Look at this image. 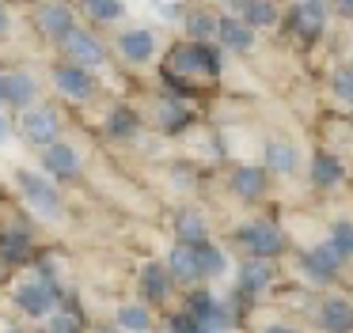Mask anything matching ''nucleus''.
Wrapping results in <instances>:
<instances>
[{
    "label": "nucleus",
    "instance_id": "f257e3e1",
    "mask_svg": "<svg viewBox=\"0 0 353 333\" xmlns=\"http://www.w3.org/2000/svg\"><path fill=\"white\" fill-rule=\"evenodd\" d=\"M16 186H19V193L27 197V204H31L42 219H57V216H61V197H57L54 182H50L46 174L16 171Z\"/></svg>",
    "mask_w": 353,
    "mask_h": 333
},
{
    "label": "nucleus",
    "instance_id": "f03ea898",
    "mask_svg": "<svg viewBox=\"0 0 353 333\" xmlns=\"http://www.w3.org/2000/svg\"><path fill=\"white\" fill-rule=\"evenodd\" d=\"M12 299H16V307L23 310L27 318H46V314H54V307H57V299H61V292H57L54 280L34 277V280H23V284H16Z\"/></svg>",
    "mask_w": 353,
    "mask_h": 333
},
{
    "label": "nucleus",
    "instance_id": "7ed1b4c3",
    "mask_svg": "<svg viewBox=\"0 0 353 333\" xmlns=\"http://www.w3.org/2000/svg\"><path fill=\"white\" fill-rule=\"evenodd\" d=\"M19 133H23V140L34 144V148H50V144H57V136H61V118H57V110H50V106H27L23 118H19Z\"/></svg>",
    "mask_w": 353,
    "mask_h": 333
},
{
    "label": "nucleus",
    "instance_id": "20e7f679",
    "mask_svg": "<svg viewBox=\"0 0 353 333\" xmlns=\"http://www.w3.org/2000/svg\"><path fill=\"white\" fill-rule=\"evenodd\" d=\"M216 68H221V61H216V53L205 42L179 45L171 53V72L175 76H216Z\"/></svg>",
    "mask_w": 353,
    "mask_h": 333
},
{
    "label": "nucleus",
    "instance_id": "39448f33",
    "mask_svg": "<svg viewBox=\"0 0 353 333\" xmlns=\"http://www.w3.org/2000/svg\"><path fill=\"white\" fill-rule=\"evenodd\" d=\"M61 45H65V53H69V65H80V68L103 65V42L92 34V30L72 27L69 34L61 38Z\"/></svg>",
    "mask_w": 353,
    "mask_h": 333
},
{
    "label": "nucleus",
    "instance_id": "423d86ee",
    "mask_svg": "<svg viewBox=\"0 0 353 333\" xmlns=\"http://www.w3.org/2000/svg\"><path fill=\"white\" fill-rule=\"evenodd\" d=\"M42 171H46L50 178H57V182H72V178L80 174V155H77V148H69L65 140L42 148Z\"/></svg>",
    "mask_w": 353,
    "mask_h": 333
},
{
    "label": "nucleus",
    "instance_id": "0eeeda50",
    "mask_svg": "<svg viewBox=\"0 0 353 333\" xmlns=\"http://www.w3.org/2000/svg\"><path fill=\"white\" fill-rule=\"evenodd\" d=\"M54 87L61 91L65 98H77L80 103V98L95 95V76L80 65H61V68H54Z\"/></svg>",
    "mask_w": 353,
    "mask_h": 333
},
{
    "label": "nucleus",
    "instance_id": "6e6552de",
    "mask_svg": "<svg viewBox=\"0 0 353 333\" xmlns=\"http://www.w3.org/2000/svg\"><path fill=\"white\" fill-rule=\"evenodd\" d=\"M239 239L247 242V250H251L254 257H274L285 250V235L277 231L274 224H247L243 231H239Z\"/></svg>",
    "mask_w": 353,
    "mask_h": 333
},
{
    "label": "nucleus",
    "instance_id": "1a4fd4ad",
    "mask_svg": "<svg viewBox=\"0 0 353 333\" xmlns=\"http://www.w3.org/2000/svg\"><path fill=\"white\" fill-rule=\"evenodd\" d=\"M186 314L198 318V322L205 325V330H213V333H216V330H228V325H232V314L205 292V288H198V292L190 295V310H186Z\"/></svg>",
    "mask_w": 353,
    "mask_h": 333
},
{
    "label": "nucleus",
    "instance_id": "9d476101",
    "mask_svg": "<svg viewBox=\"0 0 353 333\" xmlns=\"http://www.w3.org/2000/svg\"><path fill=\"white\" fill-rule=\"evenodd\" d=\"M39 98V83H34L31 72H4V91H0V103L16 106V110H27Z\"/></svg>",
    "mask_w": 353,
    "mask_h": 333
},
{
    "label": "nucleus",
    "instance_id": "9b49d317",
    "mask_svg": "<svg viewBox=\"0 0 353 333\" xmlns=\"http://www.w3.org/2000/svg\"><path fill=\"white\" fill-rule=\"evenodd\" d=\"M34 19H39L42 34L57 38V42L77 27V23H72V8L65 4V0H46V4H39V15H34Z\"/></svg>",
    "mask_w": 353,
    "mask_h": 333
},
{
    "label": "nucleus",
    "instance_id": "f8f14e48",
    "mask_svg": "<svg viewBox=\"0 0 353 333\" xmlns=\"http://www.w3.org/2000/svg\"><path fill=\"white\" fill-rule=\"evenodd\" d=\"M289 30H296L304 42H315L323 34V4L319 0H300L289 12Z\"/></svg>",
    "mask_w": 353,
    "mask_h": 333
},
{
    "label": "nucleus",
    "instance_id": "ddd939ff",
    "mask_svg": "<svg viewBox=\"0 0 353 333\" xmlns=\"http://www.w3.org/2000/svg\"><path fill=\"white\" fill-rule=\"evenodd\" d=\"M31 254H34V239L23 227L0 231V257H4V265H23V261H31Z\"/></svg>",
    "mask_w": 353,
    "mask_h": 333
},
{
    "label": "nucleus",
    "instance_id": "4468645a",
    "mask_svg": "<svg viewBox=\"0 0 353 333\" xmlns=\"http://www.w3.org/2000/svg\"><path fill=\"white\" fill-rule=\"evenodd\" d=\"M342 261H345V257L338 254L330 242H323L319 250H312V254L304 257V272H307L312 280H330L338 269H342Z\"/></svg>",
    "mask_w": 353,
    "mask_h": 333
},
{
    "label": "nucleus",
    "instance_id": "2eb2a0df",
    "mask_svg": "<svg viewBox=\"0 0 353 333\" xmlns=\"http://www.w3.org/2000/svg\"><path fill=\"white\" fill-rule=\"evenodd\" d=\"M216 38H221V45H228V50H251L254 45V30L247 27L243 19H236V15H224V19H216Z\"/></svg>",
    "mask_w": 353,
    "mask_h": 333
},
{
    "label": "nucleus",
    "instance_id": "dca6fc26",
    "mask_svg": "<svg viewBox=\"0 0 353 333\" xmlns=\"http://www.w3.org/2000/svg\"><path fill=\"white\" fill-rule=\"evenodd\" d=\"M141 292H145L148 303H163L171 295V272L160 261H148L141 269Z\"/></svg>",
    "mask_w": 353,
    "mask_h": 333
},
{
    "label": "nucleus",
    "instance_id": "f3484780",
    "mask_svg": "<svg viewBox=\"0 0 353 333\" xmlns=\"http://www.w3.org/2000/svg\"><path fill=\"white\" fill-rule=\"evenodd\" d=\"M118 45H122V57L133 61V65H145L156 53V38L148 34V30H125V34L118 38Z\"/></svg>",
    "mask_w": 353,
    "mask_h": 333
},
{
    "label": "nucleus",
    "instance_id": "a211bd4d",
    "mask_svg": "<svg viewBox=\"0 0 353 333\" xmlns=\"http://www.w3.org/2000/svg\"><path fill=\"white\" fill-rule=\"evenodd\" d=\"M232 193L243 197V201H259V197L266 193V174H262L259 166H239V171L232 174Z\"/></svg>",
    "mask_w": 353,
    "mask_h": 333
},
{
    "label": "nucleus",
    "instance_id": "6ab92c4d",
    "mask_svg": "<svg viewBox=\"0 0 353 333\" xmlns=\"http://www.w3.org/2000/svg\"><path fill=\"white\" fill-rule=\"evenodd\" d=\"M323 325H327L330 333H353V303H345V299H327L323 303Z\"/></svg>",
    "mask_w": 353,
    "mask_h": 333
},
{
    "label": "nucleus",
    "instance_id": "aec40b11",
    "mask_svg": "<svg viewBox=\"0 0 353 333\" xmlns=\"http://www.w3.org/2000/svg\"><path fill=\"white\" fill-rule=\"evenodd\" d=\"M270 280H274V269H270L266 257H251V261L243 265V272H239V288H243L247 295H259Z\"/></svg>",
    "mask_w": 353,
    "mask_h": 333
},
{
    "label": "nucleus",
    "instance_id": "412c9836",
    "mask_svg": "<svg viewBox=\"0 0 353 333\" xmlns=\"http://www.w3.org/2000/svg\"><path fill=\"white\" fill-rule=\"evenodd\" d=\"M239 8H243V23L247 27H274L277 23V4L274 0H239Z\"/></svg>",
    "mask_w": 353,
    "mask_h": 333
},
{
    "label": "nucleus",
    "instance_id": "4be33fe9",
    "mask_svg": "<svg viewBox=\"0 0 353 333\" xmlns=\"http://www.w3.org/2000/svg\"><path fill=\"white\" fill-rule=\"evenodd\" d=\"M296 163H300V155H296V148H292V144H281V140L266 144V166H270V171L292 174V171H296Z\"/></svg>",
    "mask_w": 353,
    "mask_h": 333
},
{
    "label": "nucleus",
    "instance_id": "5701e85b",
    "mask_svg": "<svg viewBox=\"0 0 353 333\" xmlns=\"http://www.w3.org/2000/svg\"><path fill=\"white\" fill-rule=\"evenodd\" d=\"M103 129H107L110 140H130V136L137 133V114H133L130 106H118V110H110V118Z\"/></svg>",
    "mask_w": 353,
    "mask_h": 333
},
{
    "label": "nucleus",
    "instance_id": "b1692460",
    "mask_svg": "<svg viewBox=\"0 0 353 333\" xmlns=\"http://www.w3.org/2000/svg\"><path fill=\"white\" fill-rule=\"evenodd\" d=\"M168 272H175L179 280H201V272H198V257H194V246H183L179 242L175 250H171V269Z\"/></svg>",
    "mask_w": 353,
    "mask_h": 333
},
{
    "label": "nucleus",
    "instance_id": "393cba45",
    "mask_svg": "<svg viewBox=\"0 0 353 333\" xmlns=\"http://www.w3.org/2000/svg\"><path fill=\"white\" fill-rule=\"evenodd\" d=\"M312 182L315 186H334V182H342V163L334 155H315L312 159Z\"/></svg>",
    "mask_w": 353,
    "mask_h": 333
},
{
    "label": "nucleus",
    "instance_id": "a878e982",
    "mask_svg": "<svg viewBox=\"0 0 353 333\" xmlns=\"http://www.w3.org/2000/svg\"><path fill=\"white\" fill-rule=\"evenodd\" d=\"M194 257H198V272H201V277H216V272H224V254L216 246H209V242L194 246Z\"/></svg>",
    "mask_w": 353,
    "mask_h": 333
},
{
    "label": "nucleus",
    "instance_id": "bb28decb",
    "mask_svg": "<svg viewBox=\"0 0 353 333\" xmlns=\"http://www.w3.org/2000/svg\"><path fill=\"white\" fill-rule=\"evenodd\" d=\"M160 121L175 133V129H183L186 121H190V106L175 103V98H163V103H160Z\"/></svg>",
    "mask_w": 353,
    "mask_h": 333
},
{
    "label": "nucleus",
    "instance_id": "cd10ccee",
    "mask_svg": "<svg viewBox=\"0 0 353 333\" xmlns=\"http://www.w3.org/2000/svg\"><path fill=\"white\" fill-rule=\"evenodd\" d=\"M118 325H122V333H145L148 330V310L145 307H122L118 310Z\"/></svg>",
    "mask_w": 353,
    "mask_h": 333
},
{
    "label": "nucleus",
    "instance_id": "c85d7f7f",
    "mask_svg": "<svg viewBox=\"0 0 353 333\" xmlns=\"http://www.w3.org/2000/svg\"><path fill=\"white\" fill-rule=\"evenodd\" d=\"M179 242L183 246H201L205 242V227L198 216H179Z\"/></svg>",
    "mask_w": 353,
    "mask_h": 333
},
{
    "label": "nucleus",
    "instance_id": "c756f323",
    "mask_svg": "<svg viewBox=\"0 0 353 333\" xmlns=\"http://www.w3.org/2000/svg\"><path fill=\"white\" fill-rule=\"evenodd\" d=\"M84 12L92 15V19L110 23V19H118V15H122V0H84Z\"/></svg>",
    "mask_w": 353,
    "mask_h": 333
},
{
    "label": "nucleus",
    "instance_id": "7c9ffc66",
    "mask_svg": "<svg viewBox=\"0 0 353 333\" xmlns=\"http://www.w3.org/2000/svg\"><path fill=\"white\" fill-rule=\"evenodd\" d=\"M186 30L194 34V42H201V38H209L216 30V19L209 12H190L186 15Z\"/></svg>",
    "mask_w": 353,
    "mask_h": 333
},
{
    "label": "nucleus",
    "instance_id": "2f4dec72",
    "mask_svg": "<svg viewBox=\"0 0 353 333\" xmlns=\"http://www.w3.org/2000/svg\"><path fill=\"white\" fill-rule=\"evenodd\" d=\"M330 246H334L342 257H353V224H350V219L334 224V239H330Z\"/></svg>",
    "mask_w": 353,
    "mask_h": 333
},
{
    "label": "nucleus",
    "instance_id": "473e14b6",
    "mask_svg": "<svg viewBox=\"0 0 353 333\" xmlns=\"http://www.w3.org/2000/svg\"><path fill=\"white\" fill-rule=\"evenodd\" d=\"M46 333H80V314L77 310H57Z\"/></svg>",
    "mask_w": 353,
    "mask_h": 333
},
{
    "label": "nucleus",
    "instance_id": "72a5a7b5",
    "mask_svg": "<svg viewBox=\"0 0 353 333\" xmlns=\"http://www.w3.org/2000/svg\"><path fill=\"white\" fill-rule=\"evenodd\" d=\"M334 95L353 103V68H338L334 72Z\"/></svg>",
    "mask_w": 353,
    "mask_h": 333
},
{
    "label": "nucleus",
    "instance_id": "f704fd0d",
    "mask_svg": "<svg viewBox=\"0 0 353 333\" xmlns=\"http://www.w3.org/2000/svg\"><path fill=\"white\" fill-rule=\"evenodd\" d=\"M171 333H213V330H205V325L190 314H175L171 318Z\"/></svg>",
    "mask_w": 353,
    "mask_h": 333
},
{
    "label": "nucleus",
    "instance_id": "c9c22d12",
    "mask_svg": "<svg viewBox=\"0 0 353 333\" xmlns=\"http://www.w3.org/2000/svg\"><path fill=\"white\" fill-rule=\"evenodd\" d=\"M0 34H8V12H4V4H0Z\"/></svg>",
    "mask_w": 353,
    "mask_h": 333
},
{
    "label": "nucleus",
    "instance_id": "e433bc0d",
    "mask_svg": "<svg viewBox=\"0 0 353 333\" xmlns=\"http://www.w3.org/2000/svg\"><path fill=\"white\" fill-rule=\"evenodd\" d=\"M4 136H8V118L0 114V144H4Z\"/></svg>",
    "mask_w": 353,
    "mask_h": 333
},
{
    "label": "nucleus",
    "instance_id": "4c0bfd02",
    "mask_svg": "<svg viewBox=\"0 0 353 333\" xmlns=\"http://www.w3.org/2000/svg\"><path fill=\"white\" fill-rule=\"evenodd\" d=\"M266 333H296V330H292V325H270Z\"/></svg>",
    "mask_w": 353,
    "mask_h": 333
},
{
    "label": "nucleus",
    "instance_id": "58836bf2",
    "mask_svg": "<svg viewBox=\"0 0 353 333\" xmlns=\"http://www.w3.org/2000/svg\"><path fill=\"white\" fill-rule=\"evenodd\" d=\"M338 4H342V12H345V15H350V19H353V0H338Z\"/></svg>",
    "mask_w": 353,
    "mask_h": 333
},
{
    "label": "nucleus",
    "instance_id": "ea45409f",
    "mask_svg": "<svg viewBox=\"0 0 353 333\" xmlns=\"http://www.w3.org/2000/svg\"><path fill=\"white\" fill-rule=\"evenodd\" d=\"M95 333H122V330H110V325H103V330H95Z\"/></svg>",
    "mask_w": 353,
    "mask_h": 333
},
{
    "label": "nucleus",
    "instance_id": "a19ab883",
    "mask_svg": "<svg viewBox=\"0 0 353 333\" xmlns=\"http://www.w3.org/2000/svg\"><path fill=\"white\" fill-rule=\"evenodd\" d=\"M4 269H8V265H4V257H0V277H4Z\"/></svg>",
    "mask_w": 353,
    "mask_h": 333
},
{
    "label": "nucleus",
    "instance_id": "79ce46f5",
    "mask_svg": "<svg viewBox=\"0 0 353 333\" xmlns=\"http://www.w3.org/2000/svg\"><path fill=\"white\" fill-rule=\"evenodd\" d=\"M0 91H4V72H0Z\"/></svg>",
    "mask_w": 353,
    "mask_h": 333
},
{
    "label": "nucleus",
    "instance_id": "37998d69",
    "mask_svg": "<svg viewBox=\"0 0 353 333\" xmlns=\"http://www.w3.org/2000/svg\"><path fill=\"white\" fill-rule=\"evenodd\" d=\"M8 333H23V330H8Z\"/></svg>",
    "mask_w": 353,
    "mask_h": 333
}]
</instances>
